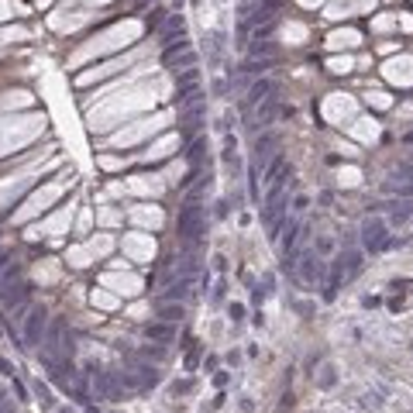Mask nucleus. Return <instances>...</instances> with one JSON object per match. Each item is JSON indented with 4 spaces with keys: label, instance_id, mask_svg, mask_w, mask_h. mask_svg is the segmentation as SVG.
Listing matches in <instances>:
<instances>
[{
    "label": "nucleus",
    "instance_id": "12",
    "mask_svg": "<svg viewBox=\"0 0 413 413\" xmlns=\"http://www.w3.org/2000/svg\"><path fill=\"white\" fill-rule=\"evenodd\" d=\"M45 351H48V355H59V351H66V341H62V321L52 324V331H48V341H45Z\"/></svg>",
    "mask_w": 413,
    "mask_h": 413
},
{
    "label": "nucleus",
    "instance_id": "5",
    "mask_svg": "<svg viewBox=\"0 0 413 413\" xmlns=\"http://www.w3.org/2000/svg\"><path fill=\"white\" fill-rule=\"evenodd\" d=\"M293 269H296L299 283H307V286H313V283H317V279H321V275H324V265L317 262L313 255H299V258H296V265H293Z\"/></svg>",
    "mask_w": 413,
    "mask_h": 413
},
{
    "label": "nucleus",
    "instance_id": "10",
    "mask_svg": "<svg viewBox=\"0 0 413 413\" xmlns=\"http://www.w3.org/2000/svg\"><path fill=\"white\" fill-rule=\"evenodd\" d=\"M386 210H389L392 224H403L413 217V200H392V203H386Z\"/></svg>",
    "mask_w": 413,
    "mask_h": 413
},
{
    "label": "nucleus",
    "instance_id": "1",
    "mask_svg": "<svg viewBox=\"0 0 413 413\" xmlns=\"http://www.w3.org/2000/svg\"><path fill=\"white\" fill-rule=\"evenodd\" d=\"M176 231H179V238H186V241H196V234L203 231V206L196 203V200H190V203L179 210Z\"/></svg>",
    "mask_w": 413,
    "mask_h": 413
},
{
    "label": "nucleus",
    "instance_id": "14",
    "mask_svg": "<svg viewBox=\"0 0 413 413\" xmlns=\"http://www.w3.org/2000/svg\"><path fill=\"white\" fill-rule=\"evenodd\" d=\"M341 272H344V279H351V275L362 272V252H348V255H341Z\"/></svg>",
    "mask_w": 413,
    "mask_h": 413
},
{
    "label": "nucleus",
    "instance_id": "27",
    "mask_svg": "<svg viewBox=\"0 0 413 413\" xmlns=\"http://www.w3.org/2000/svg\"><path fill=\"white\" fill-rule=\"evenodd\" d=\"M214 269H217V272H224V269H228V258H224V255H217V258H214Z\"/></svg>",
    "mask_w": 413,
    "mask_h": 413
},
{
    "label": "nucleus",
    "instance_id": "19",
    "mask_svg": "<svg viewBox=\"0 0 413 413\" xmlns=\"http://www.w3.org/2000/svg\"><path fill=\"white\" fill-rule=\"evenodd\" d=\"M203 145H206V138H196V141H190V145H186L183 155H186L190 162H196V159H200V152H203Z\"/></svg>",
    "mask_w": 413,
    "mask_h": 413
},
{
    "label": "nucleus",
    "instance_id": "26",
    "mask_svg": "<svg viewBox=\"0 0 413 413\" xmlns=\"http://www.w3.org/2000/svg\"><path fill=\"white\" fill-rule=\"evenodd\" d=\"M0 372H4V376H14V368H11V362H7V358L0 355Z\"/></svg>",
    "mask_w": 413,
    "mask_h": 413
},
{
    "label": "nucleus",
    "instance_id": "11",
    "mask_svg": "<svg viewBox=\"0 0 413 413\" xmlns=\"http://www.w3.org/2000/svg\"><path fill=\"white\" fill-rule=\"evenodd\" d=\"M186 293H190V279H179L159 296V303H179V299H186Z\"/></svg>",
    "mask_w": 413,
    "mask_h": 413
},
{
    "label": "nucleus",
    "instance_id": "17",
    "mask_svg": "<svg viewBox=\"0 0 413 413\" xmlns=\"http://www.w3.org/2000/svg\"><path fill=\"white\" fill-rule=\"evenodd\" d=\"M159 317L165 324H176L179 317H183V307H179V303H159Z\"/></svg>",
    "mask_w": 413,
    "mask_h": 413
},
{
    "label": "nucleus",
    "instance_id": "23",
    "mask_svg": "<svg viewBox=\"0 0 413 413\" xmlns=\"http://www.w3.org/2000/svg\"><path fill=\"white\" fill-rule=\"evenodd\" d=\"M7 269H11V252H7V248H0V275L7 272Z\"/></svg>",
    "mask_w": 413,
    "mask_h": 413
},
{
    "label": "nucleus",
    "instance_id": "18",
    "mask_svg": "<svg viewBox=\"0 0 413 413\" xmlns=\"http://www.w3.org/2000/svg\"><path fill=\"white\" fill-rule=\"evenodd\" d=\"M334 382H337V376H334V365H324V368H321V379H317V386H321V389H331Z\"/></svg>",
    "mask_w": 413,
    "mask_h": 413
},
{
    "label": "nucleus",
    "instance_id": "13",
    "mask_svg": "<svg viewBox=\"0 0 413 413\" xmlns=\"http://www.w3.org/2000/svg\"><path fill=\"white\" fill-rule=\"evenodd\" d=\"M200 83H190V86H179V90H176V103H179V107H190V103H196L200 100Z\"/></svg>",
    "mask_w": 413,
    "mask_h": 413
},
{
    "label": "nucleus",
    "instance_id": "7",
    "mask_svg": "<svg viewBox=\"0 0 413 413\" xmlns=\"http://www.w3.org/2000/svg\"><path fill=\"white\" fill-rule=\"evenodd\" d=\"M93 386H97V392H100L103 400H117V396H121V382H117L110 372H97V376H93Z\"/></svg>",
    "mask_w": 413,
    "mask_h": 413
},
{
    "label": "nucleus",
    "instance_id": "28",
    "mask_svg": "<svg viewBox=\"0 0 413 413\" xmlns=\"http://www.w3.org/2000/svg\"><path fill=\"white\" fill-rule=\"evenodd\" d=\"M406 141H413V131H410V135H406Z\"/></svg>",
    "mask_w": 413,
    "mask_h": 413
},
{
    "label": "nucleus",
    "instance_id": "24",
    "mask_svg": "<svg viewBox=\"0 0 413 413\" xmlns=\"http://www.w3.org/2000/svg\"><path fill=\"white\" fill-rule=\"evenodd\" d=\"M241 317H245V307H241V303H231V321L241 324Z\"/></svg>",
    "mask_w": 413,
    "mask_h": 413
},
{
    "label": "nucleus",
    "instance_id": "20",
    "mask_svg": "<svg viewBox=\"0 0 413 413\" xmlns=\"http://www.w3.org/2000/svg\"><path fill=\"white\" fill-rule=\"evenodd\" d=\"M179 72V86H190V83H200V72H196L193 66L190 69H176Z\"/></svg>",
    "mask_w": 413,
    "mask_h": 413
},
{
    "label": "nucleus",
    "instance_id": "6",
    "mask_svg": "<svg viewBox=\"0 0 413 413\" xmlns=\"http://www.w3.org/2000/svg\"><path fill=\"white\" fill-rule=\"evenodd\" d=\"M272 93H275V83L262 76V80H255V83H252V90H248L245 103H248V107H258V103H265L269 97H272Z\"/></svg>",
    "mask_w": 413,
    "mask_h": 413
},
{
    "label": "nucleus",
    "instance_id": "25",
    "mask_svg": "<svg viewBox=\"0 0 413 413\" xmlns=\"http://www.w3.org/2000/svg\"><path fill=\"white\" fill-rule=\"evenodd\" d=\"M307 206H310V200H307V196H296V200H293V210H299V214H303Z\"/></svg>",
    "mask_w": 413,
    "mask_h": 413
},
{
    "label": "nucleus",
    "instance_id": "8",
    "mask_svg": "<svg viewBox=\"0 0 413 413\" xmlns=\"http://www.w3.org/2000/svg\"><path fill=\"white\" fill-rule=\"evenodd\" d=\"M183 34H186V17H183V14H169L165 24H162V42L172 45V42H176V38H183Z\"/></svg>",
    "mask_w": 413,
    "mask_h": 413
},
{
    "label": "nucleus",
    "instance_id": "16",
    "mask_svg": "<svg viewBox=\"0 0 413 413\" xmlns=\"http://www.w3.org/2000/svg\"><path fill=\"white\" fill-rule=\"evenodd\" d=\"M145 334H148L152 341H172V334H176V331H172V324L162 321V324H148V327H145Z\"/></svg>",
    "mask_w": 413,
    "mask_h": 413
},
{
    "label": "nucleus",
    "instance_id": "2",
    "mask_svg": "<svg viewBox=\"0 0 413 413\" xmlns=\"http://www.w3.org/2000/svg\"><path fill=\"white\" fill-rule=\"evenodd\" d=\"M28 296H31V286L28 283H0V303L11 310L17 307H28Z\"/></svg>",
    "mask_w": 413,
    "mask_h": 413
},
{
    "label": "nucleus",
    "instance_id": "4",
    "mask_svg": "<svg viewBox=\"0 0 413 413\" xmlns=\"http://www.w3.org/2000/svg\"><path fill=\"white\" fill-rule=\"evenodd\" d=\"M362 245H365L368 252H379V248L389 245V238H386V224H382L379 217H368L365 224H362Z\"/></svg>",
    "mask_w": 413,
    "mask_h": 413
},
{
    "label": "nucleus",
    "instance_id": "22",
    "mask_svg": "<svg viewBox=\"0 0 413 413\" xmlns=\"http://www.w3.org/2000/svg\"><path fill=\"white\" fill-rule=\"evenodd\" d=\"M162 24H165V11H162V7H155V11L148 14V28H162Z\"/></svg>",
    "mask_w": 413,
    "mask_h": 413
},
{
    "label": "nucleus",
    "instance_id": "3",
    "mask_svg": "<svg viewBox=\"0 0 413 413\" xmlns=\"http://www.w3.org/2000/svg\"><path fill=\"white\" fill-rule=\"evenodd\" d=\"M42 334H45V310L31 307L28 317H24V344H28V348H38V344H42Z\"/></svg>",
    "mask_w": 413,
    "mask_h": 413
},
{
    "label": "nucleus",
    "instance_id": "15",
    "mask_svg": "<svg viewBox=\"0 0 413 413\" xmlns=\"http://www.w3.org/2000/svg\"><path fill=\"white\" fill-rule=\"evenodd\" d=\"M275 117H279V100L269 97L265 103H258V124H272Z\"/></svg>",
    "mask_w": 413,
    "mask_h": 413
},
{
    "label": "nucleus",
    "instance_id": "21",
    "mask_svg": "<svg viewBox=\"0 0 413 413\" xmlns=\"http://www.w3.org/2000/svg\"><path fill=\"white\" fill-rule=\"evenodd\" d=\"M34 392H38V400H42V406H45V410H52V392H48V386H42V382H38V386H34Z\"/></svg>",
    "mask_w": 413,
    "mask_h": 413
},
{
    "label": "nucleus",
    "instance_id": "9",
    "mask_svg": "<svg viewBox=\"0 0 413 413\" xmlns=\"http://www.w3.org/2000/svg\"><path fill=\"white\" fill-rule=\"evenodd\" d=\"M275 148H279V138H275V135H262L258 141H255V159H258V162H272Z\"/></svg>",
    "mask_w": 413,
    "mask_h": 413
}]
</instances>
